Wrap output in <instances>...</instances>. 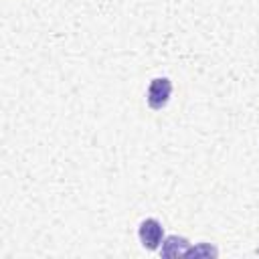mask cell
Listing matches in <instances>:
<instances>
[{
  "label": "cell",
  "mask_w": 259,
  "mask_h": 259,
  "mask_svg": "<svg viewBox=\"0 0 259 259\" xmlns=\"http://www.w3.org/2000/svg\"><path fill=\"white\" fill-rule=\"evenodd\" d=\"M172 93V81L168 77H156L152 79L150 87H148V105L152 109H162Z\"/></svg>",
  "instance_id": "obj_1"
},
{
  "label": "cell",
  "mask_w": 259,
  "mask_h": 259,
  "mask_svg": "<svg viewBox=\"0 0 259 259\" xmlns=\"http://www.w3.org/2000/svg\"><path fill=\"white\" fill-rule=\"evenodd\" d=\"M138 235H140V241L146 249L154 251L160 247L162 243V237H164V231H162V225L156 221V219H146L140 223V229H138Z\"/></svg>",
  "instance_id": "obj_2"
},
{
  "label": "cell",
  "mask_w": 259,
  "mask_h": 259,
  "mask_svg": "<svg viewBox=\"0 0 259 259\" xmlns=\"http://www.w3.org/2000/svg\"><path fill=\"white\" fill-rule=\"evenodd\" d=\"M188 249H190V243H188L184 237L172 235V237H168V239L164 241L160 253H162L164 257H178V255H186Z\"/></svg>",
  "instance_id": "obj_3"
},
{
  "label": "cell",
  "mask_w": 259,
  "mask_h": 259,
  "mask_svg": "<svg viewBox=\"0 0 259 259\" xmlns=\"http://www.w3.org/2000/svg\"><path fill=\"white\" fill-rule=\"evenodd\" d=\"M186 255H217V249H212L210 245H200V247L188 249Z\"/></svg>",
  "instance_id": "obj_4"
}]
</instances>
